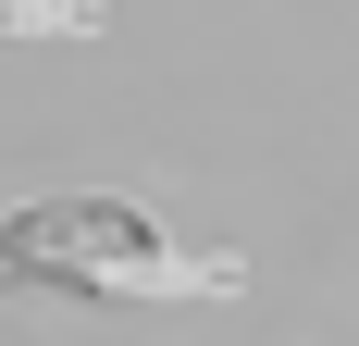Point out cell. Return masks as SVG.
<instances>
[{
	"mask_svg": "<svg viewBox=\"0 0 359 346\" xmlns=\"http://www.w3.org/2000/svg\"><path fill=\"white\" fill-rule=\"evenodd\" d=\"M0 284H62V297H124V310H174V297H248L236 247H174V223H149L111 186L0 210Z\"/></svg>",
	"mask_w": 359,
	"mask_h": 346,
	"instance_id": "1",
	"label": "cell"
},
{
	"mask_svg": "<svg viewBox=\"0 0 359 346\" xmlns=\"http://www.w3.org/2000/svg\"><path fill=\"white\" fill-rule=\"evenodd\" d=\"M100 0H0V37H87Z\"/></svg>",
	"mask_w": 359,
	"mask_h": 346,
	"instance_id": "2",
	"label": "cell"
}]
</instances>
